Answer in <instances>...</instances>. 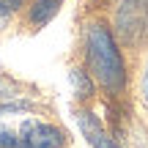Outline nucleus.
<instances>
[{
	"label": "nucleus",
	"mask_w": 148,
	"mask_h": 148,
	"mask_svg": "<svg viewBox=\"0 0 148 148\" xmlns=\"http://www.w3.org/2000/svg\"><path fill=\"white\" fill-rule=\"evenodd\" d=\"M85 55H88V69L96 77V82H101L112 93H121L123 85H126V71H123L121 49H118L107 25H101V22L88 25V30H85Z\"/></svg>",
	"instance_id": "obj_1"
},
{
	"label": "nucleus",
	"mask_w": 148,
	"mask_h": 148,
	"mask_svg": "<svg viewBox=\"0 0 148 148\" xmlns=\"http://www.w3.org/2000/svg\"><path fill=\"white\" fill-rule=\"evenodd\" d=\"M115 30L126 44H140L148 36V0H121L115 11Z\"/></svg>",
	"instance_id": "obj_2"
},
{
	"label": "nucleus",
	"mask_w": 148,
	"mask_h": 148,
	"mask_svg": "<svg viewBox=\"0 0 148 148\" xmlns=\"http://www.w3.org/2000/svg\"><path fill=\"white\" fill-rule=\"evenodd\" d=\"M22 148H60L66 143V134L52 123H41V121H27L19 132Z\"/></svg>",
	"instance_id": "obj_3"
},
{
	"label": "nucleus",
	"mask_w": 148,
	"mask_h": 148,
	"mask_svg": "<svg viewBox=\"0 0 148 148\" xmlns=\"http://www.w3.org/2000/svg\"><path fill=\"white\" fill-rule=\"evenodd\" d=\"M77 123H79V129H82V137L88 140L93 148H118L115 143H112V137L104 132V126L99 123V118H96L93 112L79 110L77 112Z\"/></svg>",
	"instance_id": "obj_4"
},
{
	"label": "nucleus",
	"mask_w": 148,
	"mask_h": 148,
	"mask_svg": "<svg viewBox=\"0 0 148 148\" xmlns=\"http://www.w3.org/2000/svg\"><path fill=\"white\" fill-rule=\"evenodd\" d=\"M60 5H63V0H36V3L30 5V22L36 27H44L60 11Z\"/></svg>",
	"instance_id": "obj_5"
},
{
	"label": "nucleus",
	"mask_w": 148,
	"mask_h": 148,
	"mask_svg": "<svg viewBox=\"0 0 148 148\" xmlns=\"http://www.w3.org/2000/svg\"><path fill=\"white\" fill-rule=\"evenodd\" d=\"M69 79H71V88L79 99H90L93 96V79L85 69H71L69 71Z\"/></svg>",
	"instance_id": "obj_6"
},
{
	"label": "nucleus",
	"mask_w": 148,
	"mask_h": 148,
	"mask_svg": "<svg viewBox=\"0 0 148 148\" xmlns=\"http://www.w3.org/2000/svg\"><path fill=\"white\" fill-rule=\"evenodd\" d=\"M14 8L16 5H11L8 0H0V30H3V25L11 19V14H14Z\"/></svg>",
	"instance_id": "obj_7"
},
{
	"label": "nucleus",
	"mask_w": 148,
	"mask_h": 148,
	"mask_svg": "<svg viewBox=\"0 0 148 148\" xmlns=\"http://www.w3.org/2000/svg\"><path fill=\"white\" fill-rule=\"evenodd\" d=\"M143 99L148 101V66H145V74H143Z\"/></svg>",
	"instance_id": "obj_8"
},
{
	"label": "nucleus",
	"mask_w": 148,
	"mask_h": 148,
	"mask_svg": "<svg viewBox=\"0 0 148 148\" xmlns=\"http://www.w3.org/2000/svg\"><path fill=\"white\" fill-rule=\"evenodd\" d=\"M8 3H11V5H16V3H22V0H8Z\"/></svg>",
	"instance_id": "obj_9"
}]
</instances>
